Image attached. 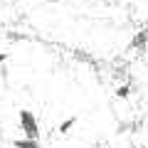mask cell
<instances>
[{"mask_svg": "<svg viewBox=\"0 0 148 148\" xmlns=\"http://www.w3.org/2000/svg\"><path fill=\"white\" fill-rule=\"evenodd\" d=\"M146 47H148V27H141V30L128 40V52H143Z\"/></svg>", "mask_w": 148, "mask_h": 148, "instance_id": "7a4b0ae2", "label": "cell"}, {"mask_svg": "<svg viewBox=\"0 0 148 148\" xmlns=\"http://www.w3.org/2000/svg\"><path fill=\"white\" fill-rule=\"evenodd\" d=\"M128 94H131V86H119V89H116V96H119V99H126Z\"/></svg>", "mask_w": 148, "mask_h": 148, "instance_id": "5b68a950", "label": "cell"}, {"mask_svg": "<svg viewBox=\"0 0 148 148\" xmlns=\"http://www.w3.org/2000/svg\"><path fill=\"white\" fill-rule=\"evenodd\" d=\"M77 121H79L77 116H69V119H64V121H62V123L57 126V131H59V133H69V131H72L74 126H77Z\"/></svg>", "mask_w": 148, "mask_h": 148, "instance_id": "277c9868", "label": "cell"}, {"mask_svg": "<svg viewBox=\"0 0 148 148\" xmlns=\"http://www.w3.org/2000/svg\"><path fill=\"white\" fill-rule=\"evenodd\" d=\"M3 62H8V54L5 52H0V64H3Z\"/></svg>", "mask_w": 148, "mask_h": 148, "instance_id": "8992f818", "label": "cell"}, {"mask_svg": "<svg viewBox=\"0 0 148 148\" xmlns=\"http://www.w3.org/2000/svg\"><path fill=\"white\" fill-rule=\"evenodd\" d=\"M12 148H42L35 138H12Z\"/></svg>", "mask_w": 148, "mask_h": 148, "instance_id": "3957f363", "label": "cell"}, {"mask_svg": "<svg viewBox=\"0 0 148 148\" xmlns=\"http://www.w3.org/2000/svg\"><path fill=\"white\" fill-rule=\"evenodd\" d=\"M17 121H20V128H22V133H25V138L40 141V121H37V116L32 114L30 109H20Z\"/></svg>", "mask_w": 148, "mask_h": 148, "instance_id": "6da1fadb", "label": "cell"}]
</instances>
